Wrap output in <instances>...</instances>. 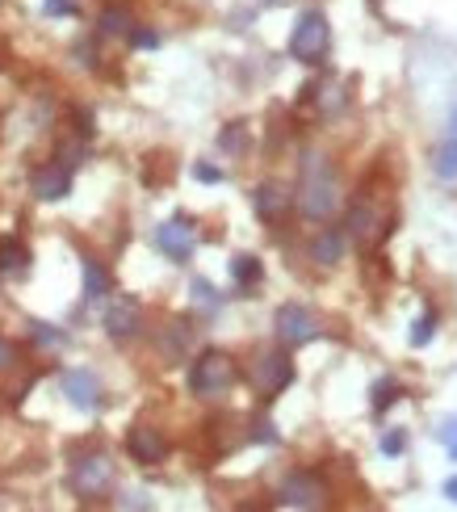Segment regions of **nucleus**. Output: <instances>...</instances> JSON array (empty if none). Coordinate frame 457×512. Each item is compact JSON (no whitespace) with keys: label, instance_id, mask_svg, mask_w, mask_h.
I'll return each mask as SVG.
<instances>
[{"label":"nucleus","instance_id":"f257e3e1","mask_svg":"<svg viewBox=\"0 0 457 512\" xmlns=\"http://www.w3.org/2000/svg\"><path fill=\"white\" fill-rule=\"evenodd\" d=\"M298 210L307 223H328L340 210V177L328 156L307 152L302 156V181H298Z\"/></svg>","mask_w":457,"mask_h":512},{"label":"nucleus","instance_id":"f03ea898","mask_svg":"<svg viewBox=\"0 0 457 512\" xmlns=\"http://www.w3.org/2000/svg\"><path fill=\"white\" fill-rule=\"evenodd\" d=\"M235 382H239V366L219 349H206L189 366V391L198 399H219V395H227L235 387Z\"/></svg>","mask_w":457,"mask_h":512},{"label":"nucleus","instance_id":"7ed1b4c3","mask_svg":"<svg viewBox=\"0 0 457 512\" xmlns=\"http://www.w3.org/2000/svg\"><path fill=\"white\" fill-rule=\"evenodd\" d=\"M72 492L80 500H101V496H110V487H114V458L105 454V450H93V454H80L72 458Z\"/></svg>","mask_w":457,"mask_h":512},{"label":"nucleus","instance_id":"20e7f679","mask_svg":"<svg viewBox=\"0 0 457 512\" xmlns=\"http://www.w3.org/2000/svg\"><path fill=\"white\" fill-rule=\"evenodd\" d=\"M332 47V26H328V17H323L319 9H307L298 17V26L290 34V55L298 63H319L323 55H328Z\"/></svg>","mask_w":457,"mask_h":512},{"label":"nucleus","instance_id":"39448f33","mask_svg":"<svg viewBox=\"0 0 457 512\" xmlns=\"http://www.w3.org/2000/svg\"><path fill=\"white\" fill-rule=\"evenodd\" d=\"M248 378H252L260 399H277L294 382V361H290L286 349H265V353H256Z\"/></svg>","mask_w":457,"mask_h":512},{"label":"nucleus","instance_id":"423d86ee","mask_svg":"<svg viewBox=\"0 0 457 512\" xmlns=\"http://www.w3.org/2000/svg\"><path fill=\"white\" fill-rule=\"evenodd\" d=\"M344 236L353 240L357 248L374 252V248L390 236V227H386V210H382L374 198H357L353 206H348V231H344Z\"/></svg>","mask_w":457,"mask_h":512},{"label":"nucleus","instance_id":"0eeeda50","mask_svg":"<svg viewBox=\"0 0 457 512\" xmlns=\"http://www.w3.org/2000/svg\"><path fill=\"white\" fill-rule=\"evenodd\" d=\"M273 332H277V340L286 349H302V345H311L323 328H319L315 311L298 307V303H286V307H277V315H273Z\"/></svg>","mask_w":457,"mask_h":512},{"label":"nucleus","instance_id":"6e6552de","mask_svg":"<svg viewBox=\"0 0 457 512\" xmlns=\"http://www.w3.org/2000/svg\"><path fill=\"white\" fill-rule=\"evenodd\" d=\"M277 504H286V508H323V504H328V487L319 483V475L294 471V475L281 479Z\"/></svg>","mask_w":457,"mask_h":512},{"label":"nucleus","instance_id":"1a4fd4ad","mask_svg":"<svg viewBox=\"0 0 457 512\" xmlns=\"http://www.w3.org/2000/svg\"><path fill=\"white\" fill-rule=\"evenodd\" d=\"M156 248L168 256V261H189L193 248H198V227H193L185 215L168 219L156 227Z\"/></svg>","mask_w":457,"mask_h":512},{"label":"nucleus","instance_id":"9d476101","mask_svg":"<svg viewBox=\"0 0 457 512\" xmlns=\"http://www.w3.org/2000/svg\"><path fill=\"white\" fill-rule=\"evenodd\" d=\"M101 324H105V332H110L114 340H130V336L143 328V307L130 294H114L110 303H105Z\"/></svg>","mask_w":457,"mask_h":512},{"label":"nucleus","instance_id":"9b49d317","mask_svg":"<svg viewBox=\"0 0 457 512\" xmlns=\"http://www.w3.org/2000/svg\"><path fill=\"white\" fill-rule=\"evenodd\" d=\"M63 395H68V403L80 412H97L105 399L101 378L93 370H63Z\"/></svg>","mask_w":457,"mask_h":512},{"label":"nucleus","instance_id":"f8f14e48","mask_svg":"<svg viewBox=\"0 0 457 512\" xmlns=\"http://www.w3.org/2000/svg\"><path fill=\"white\" fill-rule=\"evenodd\" d=\"M30 189H34V198H38V202H63V198L72 194V168H68V164H59V160L42 164V168H34Z\"/></svg>","mask_w":457,"mask_h":512},{"label":"nucleus","instance_id":"ddd939ff","mask_svg":"<svg viewBox=\"0 0 457 512\" xmlns=\"http://www.w3.org/2000/svg\"><path fill=\"white\" fill-rule=\"evenodd\" d=\"M126 450H130V458H135V462L156 466V462L168 458V437L160 429H151V424H135V429L126 433Z\"/></svg>","mask_w":457,"mask_h":512},{"label":"nucleus","instance_id":"4468645a","mask_svg":"<svg viewBox=\"0 0 457 512\" xmlns=\"http://www.w3.org/2000/svg\"><path fill=\"white\" fill-rule=\"evenodd\" d=\"M294 194L286 185H277V181H265V185H256V194H252V206H256V215L265 219V223H277V219H286V210H290Z\"/></svg>","mask_w":457,"mask_h":512},{"label":"nucleus","instance_id":"2eb2a0df","mask_svg":"<svg viewBox=\"0 0 457 512\" xmlns=\"http://www.w3.org/2000/svg\"><path fill=\"white\" fill-rule=\"evenodd\" d=\"M344 248H348V236H344V231H340V227H323L319 236L311 240V261L332 269V265L344 261Z\"/></svg>","mask_w":457,"mask_h":512},{"label":"nucleus","instance_id":"dca6fc26","mask_svg":"<svg viewBox=\"0 0 457 512\" xmlns=\"http://www.w3.org/2000/svg\"><path fill=\"white\" fill-rule=\"evenodd\" d=\"M26 269H30V248L17 236H5L0 240V277H26Z\"/></svg>","mask_w":457,"mask_h":512},{"label":"nucleus","instance_id":"f3484780","mask_svg":"<svg viewBox=\"0 0 457 512\" xmlns=\"http://www.w3.org/2000/svg\"><path fill=\"white\" fill-rule=\"evenodd\" d=\"M84 303H101L105 294H110V273L101 269V261H93V256H84Z\"/></svg>","mask_w":457,"mask_h":512},{"label":"nucleus","instance_id":"a211bd4d","mask_svg":"<svg viewBox=\"0 0 457 512\" xmlns=\"http://www.w3.org/2000/svg\"><path fill=\"white\" fill-rule=\"evenodd\" d=\"M231 277H235V286H239V290H248V286H256L260 277H265V265H260V256L239 252L235 261H231Z\"/></svg>","mask_w":457,"mask_h":512},{"label":"nucleus","instance_id":"6ab92c4d","mask_svg":"<svg viewBox=\"0 0 457 512\" xmlns=\"http://www.w3.org/2000/svg\"><path fill=\"white\" fill-rule=\"evenodd\" d=\"M97 26H101V34H105V38H126V34H130V26H135V17H130V9H122V5H110V9L101 13Z\"/></svg>","mask_w":457,"mask_h":512},{"label":"nucleus","instance_id":"aec40b11","mask_svg":"<svg viewBox=\"0 0 457 512\" xmlns=\"http://www.w3.org/2000/svg\"><path fill=\"white\" fill-rule=\"evenodd\" d=\"M189 340H193L189 324H168V332H164V357H181L189 349Z\"/></svg>","mask_w":457,"mask_h":512},{"label":"nucleus","instance_id":"412c9836","mask_svg":"<svg viewBox=\"0 0 457 512\" xmlns=\"http://www.w3.org/2000/svg\"><path fill=\"white\" fill-rule=\"evenodd\" d=\"M30 336L38 340L42 349H63V345H68V332H59L55 324H38V319L30 324Z\"/></svg>","mask_w":457,"mask_h":512},{"label":"nucleus","instance_id":"4be33fe9","mask_svg":"<svg viewBox=\"0 0 457 512\" xmlns=\"http://www.w3.org/2000/svg\"><path fill=\"white\" fill-rule=\"evenodd\" d=\"M432 168H437V177H441V181H457V139H449V143L441 147V152H437V164H432Z\"/></svg>","mask_w":457,"mask_h":512},{"label":"nucleus","instance_id":"5701e85b","mask_svg":"<svg viewBox=\"0 0 457 512\" xmlns=\"http://www.w3.org/2000/svg\"><path fill=\"white\" fill-rule=\"evenodd\" d=\"M193 303H198V307H206V311H219L223 307V298H219V290H214L210 282H206V277H193Z\"/></svg>","mask_w":457,"mask_h":512},{"label":"nucleus","instance_id":"b1692460","mask_svg":"<svg viewBox=\"0 0 457 512\" xmlns=\"http://www.w3.org/2000/svg\"><path fill=\"white\" fill-rule=\"evenodd\" d=\"M432 332H437V315L432 311H424L416 324H411V349H424L428 340H432Z\"/></svg>","mask_w":457,"mask_h":512},{"label":"nucleus","instance_id":"393cba45","mask_svg":"<svg viewBox=\"0 0 457 512\" xmlns=\"http://www.w3.org/2000/svg\"><path fill=\"white\" fill-rule=\"evenodd\" d=\"M403 395V387H399V382L395 378H386V382H378V387H374V412H386L390 408V403H395Z\"/></svg>","mask_w":457,"mask_h":512},{"label":"nucleus","instance_id":"a878e982","mask_svg":"<svg viewBox=\"0 0 457 512\" xmlns=\"http://www.w3.org/2000/svg\"><path fill=\"white\" fill-rule=\"evenodd\" d=\"M223 152H244V143H248V135H244V122H231L227 131H223Z\"/></svg>","mask_w":457,"mask_h":512},{"label":"nucleus","instance_id":"bb28decb","mask_svg":"<svg viewBox=\"0 0 457 512\" xmlns=\"http://www.w3.org/2000/svg\"><path fill=\"white\" fill-rule=\"evenodd\" d=\"M135 47H143V51H151V47H160V34L156 30H139V26H130V34H126Z\"/></svg>","mask_w":457,"mask_h":512},{"label":"nucleus","instance_id":"cd10ccee","mask_svg":"<svg viewBox=\"0 0 457 512\" xmlns=\"http://www.w3.org/2000/svg\"><path fill=\"white\" fill-rule=\"evenodd\" d=\"M252 441H265V445H273V441H277L273 420H256V424H252Z\"/></svg>","mask_w":457,"mask_h":512},{"label":"nucleus","instance_id":"c85d7f7f","mask_svg":"<svg viewBox=\"0 0 457 512\" xmlns=\"http://www.w3.org/2000/svg\"><path fill=\"white\" fill-rule=\"evenodd\" d=\"M13 361H17V345H13V340L0 336V374L13 370Z\"/></svg>","mask_w":457,"mask_h":512},{"label":"nucleus","instance_id":"c756f323","mask_svg":"<svg viewBox=\"0 0 457 512\" xmlns=\"http://www.w3.org/2000/svg\"><path fill=\"white\" fill-rule=\"evenodd\" d=\"M42 9H47V17H72V13H76L72 0H47Z\"/></svg>","mask_w":457,"mask_h":512},{"label":"nucleus","instance_id":"7c9ffc66","mask_svg":"<svg viewBox=\"0 0 457 512\" xmlns=\"http://www.w3.org/2000/svg\"><path fill=\"white\" fill-rule=\"evenodd\" d=\"M193 177L206 181V185H214V181H223V168H214V164H198V168H193Z\"/></svg>","mask_w":457,"mask_h":512},{"label":"nucleus","instance_id":"2f4dec72","mask_svg":"<svg viewBox=\"0 0 457 512\" xmlns=\"http://www.w3.org/2000/svg\"><path fill=\"white\" fill-rule=\"evenodd\" d=\"M403 445H407L403 433H386L382 437V454H403Z\"/></svg>","mask_w":457,"mask_h":512},{"label":"nucleus","instance_id":"473e14b6","mask_svg":"<svg viewBox=\"0 0 457 512\" xmlns=\"http://www.w3.org/2000/svg\"><path fill=\"white\" fill-rule=\"evenodd\" d=\"M441 441L449 445V454L457 458V420H449V424H445V433H441Z\"/></svg>","mask_w":457,"mask_h":512},{"label":"nucleus","instance_id":"72a5a7b5","mask_svg":"<svg viewBox=\"0 0 457 512\" xmlns=\"http://www.w3.org/2000/svg\"><path fill=\"white\" fill-rule=\"evenodd\" d=\"M445 496H449V500H453V504H457V475H453V479H449V483H445Z\"/></svg>","mask_w":457,"mask_h":512},{"label":"nucleus","instance_id":"f704fd0d","mask_svg":"<svg viewBox=\"0 0 457 512\" xmlns=\"http://www.w3.org/2000/svg\"><path fill=\"white\" fill-rule=\"evenodd\" d=\"M449 131H453V139H457V110L449 114Z\"/></svg>","mask_w":457,"mask_h":512}]
</instances>
